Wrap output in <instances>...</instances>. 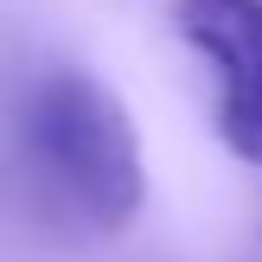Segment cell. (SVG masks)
<instances>
[{"instance_id": "obj_1", "label": "cell", "mask_w": 262, "mask_h": 262, "mask_svg": "<svg viewBox=\"0 0 262 262\" xmlns=\"http://www.w3.org/2000/svg\"><path fill=\"white\" fill-rule=\"evenodd\" d=\"M26 141L45 179L90 217L115 230L141 211V147L122 102L83 71H45L26 96Z\"/></svg>"}, {"instance_id": "obj_2", "label": "cell", "mask_w": 262, "mask_h": 262, "mask_svg": "<svg viewBox=\"0 0 262 262\" xmlns=\"http://www.w3.org/2000/svg\"><path fill=\"white\" fill-rule=\"evenodd\" d=\"M179 32L224 77V141L262 160V0H179Z\"/></svg>"}]
</instances>
